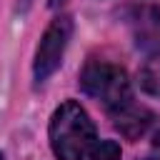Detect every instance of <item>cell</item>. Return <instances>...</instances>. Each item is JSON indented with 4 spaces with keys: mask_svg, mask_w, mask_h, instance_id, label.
<instances>
[{
    "mask_svg": "<svg viewBox=\"0 0 160 160\" xmlns=\"http://www.w3.org/2000/svg\"><path fill=\"white\" fill-rule=\"evenodd\" d=\"M152 145H155V148H158V150H160V132H158V135H155V142H152Z\"/></svg>",
    "mask_w": 160,
    "mask_h": 160,
    "instance_id": "cell-7",
    "label": "cell"
},
{
    "mask_svg": "<svg viewBox=\"0 0 160 160\" xmlns=\"http://www.w3.org/2000/svg\"><path fill=\"white\" fill-rule=\"evenodd\" d=\"M50 148L58 160H82L95 145V125L85 108L65 100L50 118Z\"/></svg>",
    "mask_w": 160,
    "mask_h": 160,
    "instance_id": "cell-1",
    "label": "cell"
},
{
    "mask_svg": "<svg viewBox=\"0 0 160 160\" xmlns=\"http://www.w3.org/2000/svg\"><path fill=\"white\" fill-rule=\"evenodd\" d=\"M80 88L100 100L108 110H120L130 105V80L128 72L108 60H90L80 72Z\"/></svg>",
    "mask_w": 160,
    "mask_h": 160,
    "instance_id": "cell-2",
    "label": "cell"
},
{
    "mask_svg": "<svg viewBox=\"0 0 160 160\" xmlns=\"http://www.w3.org/2000/svg\"><path fill=\"white\" fill-rule=\"evenodd\" d=\"M0 160H5V158H2V155H0Z\"/></svg>",
    "mask_w": 160,
    "mask_h": 160,
    "instance_id": "cell-9",
    "label": "cell"
},
{
    "mask_svg": "<svg viewBox=\"0 0 160 160\" xmlns=\"http://www.w3.org/2000/svg\"><path fill=\"white\" fill-rule=\"evenodd\" d=\"M120 158H122V152L115 140H100L90 150V160H120Z\"/></svg>",
    "mask_w": 160,
    "mask_h": 160,
    "instance_id": "cell-6",
    "label": "cell"
},
{
    "mask_svg": "<svg viewBox=\"0 0 160 160\" xmlns=\"http://www.w3.org/2000/svg\"><path fill=\"white\" fill-rule=\"evenodd\" d=\"M70 35H72V20L68 15H58L45 28V32L40 38V45L35 50V62H32V75H35L38 82L48 80L60 68Z\"/></svg>",
    "mask_w": 160,
    "mask_h": 160,
    "instance_id": "cell-3",
    "label": "cell"
},
{
    "mask_svg": "<svg viewBox=\"0 0 160 160\" xmlns=\"http://www.w3.org/2000/svg\"><path fill=\"white\" fill-rule=\"evenodd\" d=\"M142 160H158V158H142Z\"/></svg>",
    "mask_w": 160,
    "mask_h": 160,
    "instance_id": "cell-8",
    "label": "cell"
},
{
    "mask_svg": "<svg viewBox=\"0 0 160 160\" xmlns=\"http://www.w3.org/2000/svg\"><path fill=\"white\" fill-rule=\"evenodd\" d=\"M152 120H155V115L138 105H125V108L115 110V128L128 140H138L140 135H145L148 128L152 125Z\"/></svg>",
    "mask_w": 160,
    "mask_h": 160,
    "instance_id": "cell-4",
    "label": "cell"
},
{
    "mask_svg": "<svg viewBox=\"0 0 160 160\" xmlns=\"http://www.w3.org/2000/svg\"><path fill=\"white\" fill-rule=\"evenodd\" d=\"M138 80H140V88L150 95H160V58H152L148 60L140 72H138Z\"/></svg>",
    "mask_w": 160,
    "mask_h": 160,
    "instance_id": "cell-5",
    "label": "cell"
}]
</instances>
